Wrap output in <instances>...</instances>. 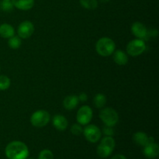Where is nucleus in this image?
Instances as JSON below:
<instances>
[{"label":"nucleus","mask_w":159,"mask_h":159,"mask_svg":"<svg viewBox=\"0 0 159 159\" xmlns=\"http://www.w3.org/2000/svg\"><path fill=\"white\" fill-rule=\"evenodd\" d=\"M38 159H54V155L52 152L48 149L41 151L38 155Z\"/></svg>","instance_id":"obj_25"},{"label":"nucleus","mask_w":159,"mask_h":159,"mask_svg":"<svg viewBox=\"0 0 159 159\" xmlns=\"http://www.w3.org/2000/svg\"><path fill=\"white\" fill-rule=\"evenodd\" d=\"M70 130H71L72 134L75 135V136H79V135H81L82 134V132H83V128L82 127V125L78 123V124H73L71 127Z\"/></svg>","instance_id":"obj_24"},{"label":"nucleus","mask_w":159,"mask_h":159,"mask_svg":"<svg viewBox=\"0 0 159 159\" xmlns=\"http://www.w3.org/2000/svg\"><path fill=\"white\" fill-rule=\"evenodd\" d=\"M146 51V43L144 40L134 39L127 45V53L131 57H138Z\"/></svg>","instance_id":"obj_5"},{"label":"nucleus","mask_w":159,"mask_h":159,"mask_svg":"<svg viewBox=\"0 0 159 159\" xmlns=\"http://www.w3.org/2000/svg\"><path fill=\"white\" fill-rule=\"evenodd\" d=\"M0 8L4 12H11L14 8L12 0H2L0 2Z\"/></svg>","instance_id":"obj_22"},{"label":"nucleus","mask_w":159,"mask_h":159,"mask_svg":"<svg viewBox=\"0 0 159 159\" xmlns=\"http://www.w3.org/2000/svg\"><path fill=\"white\" fill-rule=\"evenodd\" d=\"M51 120V115L44 110L34 112L30 116V123L35 127H43L48 125Z\"/></svg>","instance_id":"obj_4"},{"label":"nucleus","mask_w":159,"mask_h":159,"mask_svg":"<svg viewBox=\"0 0 159 159\" xmlns=\"http://www.w3.org/2000/svg\"><path fill=\"white\" fill-rule=\"evenodd\" d=\"M26 159H33V158H26Z\"/></svg>","instance_id":"obj_30"},{"label":"nucleus","mask_w":159,"mask_h":159,"mask_svg":"<svg viewBox=\"0 0 159 159\" xmlns=\"http://www.w3.org/2000/svg\"><path fill=\"white\" fill-rule=\"evenodd\" d=\"M116 50V44L112 39L102 37L96 43V51L102 57H108Z\"/></svg>","instance_id":"obj_2"},{"label":"nucleus","mask_w":159,"mask_h":159,"mask_svg":"<svg viewBox=\"0 0 159 159\" xmlns=\"http://www.w3.org/2000/svg\"><path fill=\"white\" fill-rule=\"evenodd\" d=\"M93 112L89 106H82L77 112L76 120L81 125H88L93 119Z\"/></svg>","instance_id":"obj_7"},{"label":"nucleus","mask_w":159,"mask_h":159,"mask_svg":"<svg viewBox=\"0 0 159 159\" xmlns=\"http://www.w3.org/2000/svg\"><path fill=\"white\" fill-rule=\"evenodd\" d=\"M34 32V26L30 21L26 20L19 25L17 29V34L21 39L29 38Z\"/></svg>","instance_id":"obj_8"},{"label":"nucleus","mask_w":159,"mask_h":159,"mask_svg":"<svg viewBox=\"0 0 159 159\" xmlns=\"http://www.w3.org/2000/svg\"><path fill=\"white\" fill-rule=\"evenodd\" d=\"M22 44V40L19 36H12V37L9 38L8 40V45L10 48L13 50H16L20 48Z\"/></svg>","instance_id":"obj_19"},{"label":"nucleus","mask_w":159,"mask_h":159,"mask_svg":"<svg viewBox=\"0 0 159 159\" xmlns=\"http://www.w3.org/2000/svg\"><path fill=\"white\" fill-rule=\"evenodd\" d=\"M11 81L8 76L2 75H0V90H6L10 87Z\"/></svg>","instance_id":"obj_21"},{"label":"nucleus","mask_w":159,"mask_h":159,"mask_svg":"<svg viewBox=\"0 0 159 159\" xmlns=\"http://www.w3.org/2000/svg\"><path fill=\"white\" fill-rule=\"evenodd\" d=\"M131 32L138 39L145 40L148 37V30L147 27L141 22H135L131 26Z\"/></svg>","instance_id":"obj_9"},{"label":"nucleus","mask_w":159,"mask_h":159,"mask_svg":"<svg viewBox=\"0 0 159 159\" xmlns=\"http://www.w3.org/2000/svg\"><path fill=\"white\" fill-rule=\"evenodd\" d=\"M81 6L86 9H95L98 7L97 0H79Z\"/></svg>","instance_id":"obj_20"},{"label":"nucleus","mask_w":159,"mask_h":159,"mask_svg":"<svg viewBox=\"0 0 159 159\" xmlns=\"http://www.w3.org/2000/svg\"><path fill=\"white\" fill-rule=\"evenodd\" d=\"M15 35V30L8 23H2L0 25V36L3 38H10Z\"/></svg>","instance_id":"obj_16"},{"label":"nucleus","mask_w":159,"mask_h":159,"mask_svg":"<svg viewBox=\"0 0 159 159\" xmlns=\"http://www.w3.org/2000/svg\"><path fill=\"white\" fill-rule=\"evenodd\" d=\"M148 138L149 137L148 136L147 134L144 132H137V133L134 134L133 135V141L138 146H145L146 144L148 143Z\"/></svg>","instance_id":"obj_15"},{"label":"nucleus","mask_w":159,"mask_h":159,"mask_svg":"<svg viewBox=\"0 0 159 159\" xmlns=\"http://www.w3.org/2000/svg\"><path fill=\"white\" fill-rule=\"evenodd\" d=\"M159 154V147L155 142L148 143L144 146V155L148 158H155Z\"/></svg>","instance_id":"obj_10"},{"label":"nucleus","mask_w":159,"mask_h":159,"mask_svg":"<svg viewBox=\"0 0 159 159\" xmlns=\"http://www.w3.org/2000/svg\"><path fill=\"white\" fill-rule=\"evenodd\" d=\"M107 96L102 93H98L94 96L93 99V103L96 108H102L107 104Z\"/></svg>","instance_id":"obj_18"},{"label":"nucleus","mask_w":159,"mask_h":159,"mask_svg":"<svg viewBox=\"0 0 159 159\" xmlns=\"http://www.w3.org/2000/svg\"><path fill=\"white\" fill-rule=\"evenodd\" d=\"M113 151V150L112 148H110L107 147V146L104 145V144H101L100 143V144H99V146L97 147L96 152H97V155H99L100 158H106L111 155Z\"/></svg>","instance_id":"obj_17"},{"label":"nucleus","mask_w":159,"mask_h":159,"mask_svg":"<svg viewBox=\"0 0 159 159\" xmlns=\"http://www.w3.org/2000/svg\"><path fill=\"white\" fill-rule=\"evenodd\" d=\"M79 100V98L75 95H70L66 96L63 101V106L65 109L68 110H71L78 106Z\"/></svg>","instance_id":"obj_14"},{"label":"nucleus","mask_w":159,"mask_h":159,"mask_svg":"<svg viewBox=\"0 0 159 159\" xmlns=\"http://www.w3.org/2000/svg\"><path fill=\"white\" fill-rule=\"evenodd\" d=\"M111 159H127L124 155H120V154H118V155H114Z\"/></svg>","instance_id":"obj_28"},{"label":"nucleus","mask_w":159,"mask_h":159,"mask_svg":"<svg viewBox=\"0 0 159 159\" xmlns=\"http://www.w3.org/2000/svg\"><path fill=\"white\" fill-rule=\"evenodd\" d=\"M79 100L81 101V102H86L87 99H88V96H87L86 93H82L79 96Z\"/></svg>","instance_id":"obj_27"},{"label":"nucleus","mask_w":159,"mask_h":159,"mask_svg":"<svg viewBox=\"0 0 159 159\" xmlns=\"http://www.w3.org/2000/svg\"><path fill=\"white\" fill-rule=\"evenodd\" d=\"M99 118L105 125L110 126V127H113L117 124L119 121V116H118L117 112L111 107L102 109L99 113Z\"/></svg>","instance_id":"obj_3"},{"label":"nucleus","mask_w":159,"mask_h":159,"mask_svg":"<svg viewBox=\"0 0 159 159\" xmlns=\"http://www.w3.org/2000/svg\"><path fill=\"white\" fill-rule=\"evenodd\" d=\"M82 134L87 141L91 143H96L101 138L102 132L97 126L94 124H89V125H87L85 129H83Z\"/></svg>","instance_id":"obj_6"},{"label":"nucleus","mask_w":159,"mask_h":159,"mask_svg":"<svg viewBox=\"0 0 159 159\" xmlns=\"http://www.w3.org/2000/svg\"><path fill=\"white\" fill-rule=\"evenodd\" d=\"M5 153L9 159H26L29 156V149L23 142L14 141L7 144Z\"/></svg>","instance_id":"obj_1"},{"label":"nucleus","mask_w":159,"mask_h":159,"mask_svg":"<svg viewBox=\"0 0 159 159\" xmlns=\"http://www.w3.org/2000/svg\"><path fill=\"white\" fill-rule=\"evenodd\" d=\"M12 2L14 7L23 11L29 10L34 6V0H12Z\"/></svg>","instance_id":"obj_13"},{"label":"nucleus","mask_w":159,"mask_h":159,"mask_svg":"<svg viewBox=\"0 0 159 159\" xmlns=\"http://www.w3.org/2000/svg\"><path fill=\"white\" fill-rule=\"evenodd\" d=\"M52 124L57 130L63 131L68 127V120L63 115L57 114L53 117Z\"/></svg>","instance_id":"obj_11"},{"label":"nucleus","mask_w":159,"mask_h":159,"mask_svg":"<svg viewBox=\"0 0 159 159\" xmlns=\"http://www.w3.org/2000/svg\"><path fill=\"white\" fill-rule=\"evenodd\" d=\"M102 132L106 136L113 137L114 134V130H113V127H110V126L105 125V127L102 128Z\"/></svg>","instance_id":"obj_26"},{"label":"nucleus","mask_w":159,"mask_h":159,"mask_svg":"<svg viewBox=\"0 0 159 159\" xmlns=\"http://www.w3.org/2000/svg\"><path fill=\"white\" fill-rule=\"evenodd\" d=\"M102 2H110V0H100Z\"/></svg>","instance_id":"obj_29"},{"label":"nucleus","mask_w":159,"mask_h":159,"mask_svg":"<svg viewBox=\"0 0 159 159\" xmlns=\"http://www.w3.org/2000/svg\"><path fill=\"white\" fill-rule=\"evenodd\" d=\"M113 58L115 63L118 65H125L128 62V56L127 53L121 50H115L113 53Z\"/></svg>","instance_id":"obj_12"},{"label":"nucleus","mask_w":159,"mask_h":159,"mask_svg":"<svg viewBox=\"0 0 159 159\" xmlns=\"http://www.w3.org/2000/svg\"><path fill=\"white\" fill-rule=\"evenodd\" d=\"M101 144H104V145L107 146V147L110 148L113 150L116 146V142H115V140L113 139V137H110V136H106L101 140Z\"/></svg>","instance_id":"obj_23"}]
</instances>
